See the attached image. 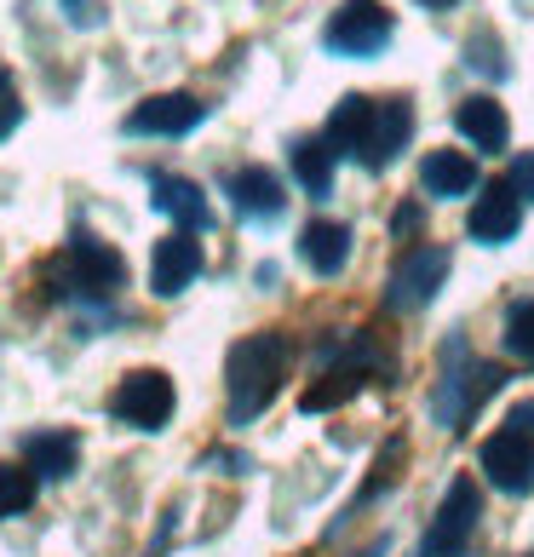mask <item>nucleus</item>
I'll use <instances>...</instances> for the list:
<instances>
[{
  "label": "nucleus",
  "instance_id": "nucleus-13",
  "mask_svg": "<svg viewBox=\"0 0 534 557\" xmlns=\"http://www.w3.org/2000/svg\"><path fill=\"white\" fill-rule=\"evenodd\" d=\"M374 110H380V98H362V92H351V98H339L334 104V115H327V150L334 156H357V161H368V138H374Z\"/></svg>",
  "mask_w": 534,
  "mask_h": 557
},
{
  "label": "nucleus",
  "instance_id": "nucleus-24",
  "mask_svg": "<svg viewBox=\"0 0 534 557\" xmlns=\"http://www.w3.org/2000/svg\"><path fill=\"white\" fill-rule=\"evenodd\" d=\"M465 64H471V70H483V75H495V81H506V58H500V40H495V35H483V29L465 40Z\"/></svg>",
  "mask_w": 534,
  "mask_h": 557
},
{
  "label": "nucleus",
  "instance_id": "nucleus-10",
  "mask_svg": "<svg viewBox=\"0 0 534 557\" xmlns=\"http://www.w3.org/2000/svg\"><path fill=\"white\" fill-rule=\"evenodd\" d=\"M518 224H523V201L511 184H488V196L471 201V213H465V231L477 236L483 247H500L518 236Z\"/></svg>",
  "mask_w": 534,
  "mask_h": 557
},
{
  "label": "nucleus",
  "instance_id": "nucleus-12",
  "mask_svg": "<svg viewBox=\"0 0 534 557\" xmlns=\"http://www.w3.org/2000/svg\"><path fill=\"white\" fill-rule=\"evenodd\" d=\"M150 201H156V213H167L184 236H190V231H208V219H213L208 196H201V184H196V178H178V173H156V178H150Z\"/></svg>",
  "mask_w": 534,
  "mask_h": 557
},
{
  "label": "nucleus",
  "instance_id": "nucleus-20",
  "mask_svg": "<svg viewBox=\"0 0 534 557\" xmlns=\"http://www.w3.org/2000/svg\"><path fill=\"white\" fill-rule=\"evenodd\" d=\"M294 178L305 184V196L334 190V150H327V138H299L294 144Z\"/></svg>",
  "mask_w": 534,
  "mask_h": 557
},
{
  "label": "nucleus",
  "instance_id": "nucleus-11",
  "mask_svg": "<svg viewBox=\"0 0 534 557\" xmlns=\"http://www.w3.org/2000/svg\"><path fill=\"white\" fill-rule=\"evenodd\" d=\"M201 276V242L196 236H167V242H156V253H150V287L161 299H178L184 287H190Z\"/></svg>",
  "mask_w": 534,
  "mask_h": 557
},
{
  "label": "nucleus",
  "instance_id": "nucleus-30",
  "mask_svg": "<svg viewBox=\"0 0 534 557\" xmlns=\"http://www.w3.org/2000/svg\"><path fill=\"white\" fill-rule=\"evenodd\" d=\"M420 7H437L443 12V7H455V0H420Z\"/></svg>",
  "mask_w": 534,
  "mask_h": 557
},
{
  "label": "nucleus",
  "instance_id": "nucleus-28",
  "mask_svg": "<svg viewBox=\"0 0 534 557\" xmlns=\"http://www.w3.org/2000/svg\"><path fill=\"white\" fill-rule=\"evenodd\" d=\"M511 431H523V437H529V431H534V403H518V408H511V420H506Z\"/></svg>",
  "mask_w": 534,
  "mask_h": 557
},
{
  "label": "nucleus",
  "instance_id": "nucleus-19",
  "mask_svg": "<svg viewBox=\"0 0 534 557\" xmlns=\"http://www.w3.org/2000/svg\"><path fill=\"white\" fill-rule=\"evenodd\" d=\"M420 184H425V196H471L477 190V161L460 156V150H431L420 161Z\"/></svg>",
  "mask_w": 534,
  "mask_h": 557
},
{
  "label": "nucleus",
  "instance_id": "nucleus-27",
  "mask_svg": "<svg viewBox=\"0 0 534 557\" xmlns=\"http://www.w3.org/2000/svg\"><path fill=\"white\" fill-rule=\"evenodd\" d=\"M511 190H518V201H534V156L511 161Z\"/></svg>",
  "mask_w": 534,
  "mask_h": 557
},
{
  "label": "nucleus",
  "instance_id": "nucleus-18",
  "mask_svg": "<svg viewBox=\"0 0 534 557\" xmlns=\"http://www.w3.org/2000/svg\"><path fill=\"white\" fill-rule=\"evenodd\" d=\"M75 460H80V437H75V431H35V437H24V466L35 471V478H47V483L70 478Z\"/></svg>",
  "mask_w": 534,
  "mask_h": 557
},
{
  "label": "nucleus",
  "instance_id": "nucleus-8",
  "mask_svg": "<svg viewBox=\"0 0 534 557\" xmlns=\"http://www.w3.org/2000/svg\"><path fill=\"white\" fill-rule=\"evenodd\" d=\"M201 121H208V104H201L196 92H156V98H144V104H133L127 133L133 138H184V133H196Z\"/></svg>",
  "mask_w": 534,
  "mask_h": 557
},
{
  "label": "nucleus",
  "instance_id": "nucleus-16",
  "mask_svg": "<svg viewBox=\"0 0 534 557\" xmlns=\"http://www.w3.org/2000/svg\"><path fill=\"white\" fill-rule=\"evenodd\" d=\"M408 133H414V104L408 98H380V110H374V138H368V161L362 168H385L402 144H408Z\"/></svg>",
  "mask_w": 534,
  "mask_h": 557
},
{
  "label": "nucleus",
  "instance_id": "nucleus-2",
  "mask_svg": "<svg viewBox=\"0 0 534 557\" xmlns=\"http://www.w3.org/2000/svg\"><path fill=\"white\" fill-rule=\"evenodd\" d=\"M121 282H127V259H121L110 242L87 236V231H75L64 259L52 264V287L64 299H80V305H110L121 294Z\"/></svg>",
  "mask_w": 534,
  "mask_h": 557
},
{
  "label": "nucleus",
  "instance_id": "nucleus-14",
  "mask_svg": "<svg viewBox=\"0 0 534 557\" xmlns=\"http://www.w3.org/2000/svg\"><path fill=\"white\" fill-rule=\"evenodd\" d=\"M231 208L241 213V219H282V208H287V196H282V178L276 173H264V168H241V173H231Z\"/></svg>",
  "mask_w": 534,
  "mask_h": 557
},
{
  "label": "nucleus",
  "instance_id": "nucleus-3",
  "mask_svg": "<svg viewBox=\"0 0 534 557\" xmlns=\"http://www.w3.org/2000/svg\"><path fill=\"white\" fill-rule=\"evenodd\" d=\"M506 385V374L495 362H465V345L448 339V357H443V385H437V420L443 425H460L483 397H495Z\"/></svg>",
  "mask_w": 534,
  "mask_h": 557
},
{
  "label": "nucleus",
  "instance_id": "nucleus-23",
  "mask_svg": "<svg viewBox=\"0 0 534 557\" xmlns=\"http://www.w3.org/2000/svg\"><path fill=\"white\" fill-rule=\"evenodd\" d=\"M506 350H511L518 362L534 368V299L511 305V317H506Z\"/></svg>",
  "mask_w": 534,
  "mask_h": 557
},
{
  "label": "nucleus",
  "instance_id": "nucleus-7",
  "mask_svg": "<svg viewBox=\"0 0 534 557\" xmlns=\"http://www.w3.org/2000/svg\"><path fill=\"white\" fill-rule=\"evenodd\" d=\"M443 282H448V247H408L392 282H385V305L392 311H420V305L437 299Z\"/></svg>",
  "mask_w": 534,
  "mask_h": 557
},
{
  "label": "nucleus",
  "instance_id": "nucleus-5",
  "mask_svg": "<svg viewBox=\"0 0 534 557\" xmlns=\"http://www.w3.org/2000/svg\"><path fill=\"white\" fill-rule=\"evenodd\" d=\"M173 380L161 374V368H133L127 380L110 391V414L133 431H161L173 420Z\"/></svg>",
  "mask_w": 534,
  "mask_h": 557
},
{
  "label": "nucleus",
  "instance_id": "nucleus-1",
  "mask_svg": "<svg viewBox=\"0 0 534 557\" xmlns=\"http://www.w3.org/2000/svg\"><path fill=\"white\" fill-rule=\"evenodd\" d=\"M287 380V339L282 334H253L231 350L224 362V385H231V425L259 420L276 403V391Z\"/></svg>",
  "mask_w": 534,
  "mask_h": 557
},
{
  "label": "nucleus",
  "instance_id": "nucleus-25",
  "mask_svg": "<svg viewBox=\"0 0 534 557\" xmlns=\"http://www.w3.org/2000/svg\"><path fill=\"white\" fill-rule=\"evenodd\" d=\"M17 121H24V98H17L12 75L0 70V138H12V133H17Z\"/></svg>",
  "mask_w": 534,
  "mask_h": 557
},
{
  "label": "nucleus",
  "instance_id": "nucleus-22",
  "mask_svg": "<svg viewBox=\"0 0 534 557\" xmlns=\"http://www.w3.org/2000/svg\"><path fill=\"white\" fill-rule=\"evenodd\" d=\"M35 471L29 466H12V460H0V518H17V511H29L35 506Z\"/></svg>",
  "mask_w": 534,
  "mask_h": 557
},
{
  "label": "nucleus",
  "instance_id": "nucleus-21",
  "mask_svg": "<svg viewBox=\"0 0 534 557\" xmlns=\"http://www.w3.org/2000/svg\"><path fill=\"white\" fill-rule=\"evenodd\" d=\"M357 385H362V368H334V374H322L311 391H305V414H322V408H334V403H345V397H357Z\"/></svg>",
  "mask_w": 534,
  "mask_h": 557
},
{
  "label": "nucleus",
  "instance_id": "nucleus-15",
  "mask_svg": "<svg viewBox=\"0 0 534 557\" xmlns=\"http://www.w3.org/2000/svg\"><path fill=\"white\" fill-rule=\"evenodd\" d=\"M299 259L311 264L316 276H339L345 259H351V224L311 219V224H305V236H299Z\"/></svg>",
  "mask_w": 534,
  "mask_h": 557
},
{
  "label": "nucleus",
  "instance_id": "nucleus-4",
  "mask_svg": "<svg viewBox=\"0 0 534 557\" xmlns=\"http://www.w3.org/2000/svg\"><path fill=\"white\" fill-rule=\"evenodd\" d=\"M322 47L339 58H374L392 47V12L380 0H339V12L322 29Z\"/></svg>",
  "mask_w": 534,
  "mask_h": 557
},
{
  "label": "nucleus",
  "instance_id": "nucleus-9",
  "mask_svg": "<svg viewBox=\"0 0 534 557\" xmlns=\"http://www.w3.org/2000/svg\"><path fill=\"white\" fill-rule=\"evenodd\" d=\"M477 466H483V478L506 488V494H529L534 488V437H523V431H495V437L483 443L477 454Z\"/></svg>",
  "mask_w": 534,
  "mask_h": 557
},
{
  "label": "nucleus",
  "instance_id": "nucleus-6",
  "mask_svg": "<svg viewBox=\"0 0 534 557\" xmlns=\"http://www.w3.org/2000/svg\"><path fill=\"white\" fill-rule=\"evenodd\" d=\"M477 518H483V494L471 478H455L431 518V534H425V557H465L471 534H477Z\"/></svg>",
  "mask_w": 534,
  "mask_h": 557
},
{
  "label": "nucleus",
  "instance_id": "nucleus-26",
  "mask_svg": "<svg viewBox=\"0 0 534 557\" xmlns=\"http://www.w3.org/2000/svg\"><path fill=\"white\" fill-rule=\"evenodd\" d=\"M58 7H64V12H70V24H80V29H98V24H104L98 0H58Z\"/></svg>",
  "mask_w": 534,
  "mask_h": 557
},
{
  "label": "nucleus",
  "instance_id": "nucleus-29",
  "mask_svg": "<svg viewBox=\"0 0 534 557\" xmlns=\"http://www.w3.org/2000/svg\"><path fill=\"white\" fill-rule=\"evenodd\" d=\"M408 231H420V208H402V213L392 219V236H408Z\"/></svg>",
  "mask_w": 534,
  "mask_h": 557
},
{
  "label": "nucleus",
  "instance_id": "nucleus-17",
  "mask_svg": "<svg viewBox=\"0 0 534 557\" xmlns=\"http://www.w3.org/2000/svg\"><path fill=\"white\" fill-rule=\"evenodd\" d=\"M455 127H460L471 144H477V150H488V156H500L506 144H511V121H506V110H500L488 92L465 98V104L455 110Z\"/></svg>",
  "mask_w": 534,
  "mask_h": 557
}]
</instances>
